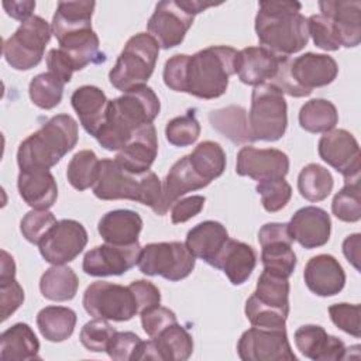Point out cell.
Segmentation results:
<instances>
[{
	"mask_svg": "<svg viewBox=\"0 0 361 361\" xmlns=\"http://www.w3.org/2000/svg\"><path fill=\"white\" fill-rule=\"evenodd\" d=\"M161 103L152 87L141 85L107 103L106 118L94 138L107 151H120L134 131L151 124L159 114Z\"/></svg>",
	"mask_w": 361,
	"mask_h": 361,
	"instance_id": "1",
	"label": "cell"
},
{
	"mask_svg": "<svg viewBox=\"0 0 361 361\" xmlns=\"http://www.w3.org/2000/svg\"><path fill=\"white\" fill-rule=\"evenodd\" d=\"M299 1H259L255 32L261 47L279 56L302 51L309 41L307 18Z\"/></svg>",
	"mask_w": 361,
	"mask_h": 361,
	"instance_id": "2",
	"label": "cell"
},
{
	"mask_svg": "<svg viewBox=\"0 0 361 361\" xmlns=\"http://www.w3.org/2000/svg\"><path fill=\"white\" fill-rule=\"evenodd\" d=\"M237 52L233 47L212 45L185 55L180 92L204 100L224 94L230 76L235 73Z\"/></svg>",
	"mask_w": 361,
	"mask_h": 361,
	"instance_id": "3",
	"label": "cell"
},
{
	"mask_svg": "<svg viewBox=\"0 0 361 361\" xmlns=\"http://www.w3.org/2000/svg\"><path fill=\"white\" fill-rule=\"evenodd\" d=\"M78 138V123L72 116H52L18 145L17 164L20 171H49L73 149Z\"/></svg>",
	"mask_w": 361,
	"mask_h": 361,
	"instance_id": "4",
	"label": "cell"
},
{
	"mask_svg": "<svg viewBox=\"0 0 361 361\" xmlns=\"http://www.w3.org/2000/svg\"><path fill=\"white\" fill-rule=\"evenodd\" d=\"M288 278L262 271L257 288L245 302V316L251 326L262 329H285L289 314Z\"/></svg>",
	"mask_w": 361,
	"mask_h": 361,
	"instance_id": "5",
	"label": "cell"
},
{
	"mask_svg": "<svg viewBox=\"0 0 361 361\" xmlns=\"http://www.w3.org/2000/svg\"><path fill=\"white\" fill-rule=\"evenodd\" d=\"M159 54L158 42L147 32H138L128 38L120 52L116 65L109 72L113 87L127 92L133 87L147 85Z\"/></svg>",
	"mask_w": 361,
	"mask_h": 361,
	"instance_id": "6",
	"label": "cell"
},
{
	"mask_svg": "<svg viewBox=\"0 0 361 361\" xmlns=\"http://www.w3.org/2000/svg\"><path fill=\"white\" fill-rule=\"evenodd\" d=\"M288 127V106L283 93L265 82L254 86L248 111V128L254 141H278Z\"/></svg>",
	"mask_w": 361,
	"mask_h": 361,
	"instance_id": "7",
	"label": "cell"
},
{
	"mask_svg": "<svg viewBox=\"0 0 361 361\" xmlns=\"http://www.w3.org/2000/svg\"><path fill=\"white\" fill-rule=\"evenodd\" d=\"M51 24L39 16H31L20 24L3 44L6 62L16 71H28L37 66L51 39Z\"/></svg>",
	"mask_w": 361,
	"mask_h": 361,
	"instance_id": "8",
	"label": "cell"
},
{
	"mask_svg": "<svg viewBox=\"0 0 361 361\" xmlns=\"http://www.w3.org/2000/svg\"><path fill=\"white\" fill-rule=\"evenodd\" d=\"M195 261L193 254L183 243L161 241L141 247L137 265L144 275L178 282L192 274Z\"/></svg>",
	"mask_w": 361,
	"mask_h": 361,
	"instance_id": "9",
	"label": "cell"
},
{
	"mask_svg": "<svg viewBox=\"0 0 361 361\" xmlns=\"http://www.w3.org/2000/svg\"><path fill=\"white\" fill-rule=\"evenodd\" d=\"M82 305L90 316L113 322H127L138 313L131 289L106 281L90 283L85 289Z\"/></svg>",
	"mask_w": 361,
	"mask_h": 361,
	"instance_id": "10",
	"label": "cell"
},
{
	"mask_svg": "<svg viewBox=\"0 0 361 361\" xmlns=\"http://www.w3.org/2000/svg\"><path fill=\"white\" fill-rule=\"evenodd\" d=\"M237 354L243 361H296L286 329L251 327L238 343Z\"/></svg>",
	"mask_w": 361,
	"mask_h": 361,
	"instance_id": "11",
	"label": "cell"
},
{
	"mask_svg": "<svg viewBox=\"0 0 361 361\" xmlns=\"http://www.w3.org/2000/svg\"><path fill=\"white\" fill-rule=\"evenodd\" d=\"M261 262L264 269L289 278L296 267V254L292 248L293 238L288 223H267L258 231Z\"/></svg>",
	"mask_w": 361,
	"mask_h": 361,
	"instance_id": "12",
	"label": "cell"
},
{
	"mask_svg": "<svg viewBox=\"0 0 361 361\" xmlns=\"http://www.w3.org/2000/svg\"><path fill=\"white\" fill-rule=\"evenodd\" d=\"M87 244V231L82 223L72 219L58 220L39 241V254L52 265L73 261Z\"/></svg>",
	"mask_w": 361,
	"mask_h": 361,
	"instance_id": "13",
	"label": "cell"
},
{
	"mask_svg": "<svg viewBox=\"0 0 361 361\" xmlns=\"http://www.w3.org/2000/svg\"><path fill=\"white\" fill-rule=\"evenodd\" d=\"M317 152L327 165L343 175L344 180L360 179V145L350 131L333 128L324 133L319 140Z\"/></svg>",
	"mask_w": 361,
	"mask_h": 361,
	"instance_id": "14",
	"label": "cell"
},
{
	"mask_svg": "<svg viewBox=\"0 0 361 361\" xmlns=\"http://www.w3.org/2000/svg\"><path fill=\"white\" fill-rule=\"evenodd\" d=\"M193 20L195 16H192L179 0H164L155 6L147 23V30L158 42L159 48L169 49L180 45Z\"/></svg>",
	"mask_w": 361,
	"mask_h": 361,
	"instance_id": "15",
	"label": "cell"
},
{
	"mask_svg": "<svg viewBox=\"0 0 361 361\" xmlns=\"http://www.w3.org/2000/svg\"><path fill=\"white\" fill-rule=\"evenodd\" d=\"M93 195L100 200H133L141 203L142 175H134L123 169L114 159L100 161L99 176L92 186Z\"/></svg>",
	"mask_w": 361,
	"mask_h": 361,
	"instance_id": "16",
	"label": "cell"
},
{
	"mask_svg": "<svg viewBox=\"0 0 361 361\" xmlns=\"http://www.w3.org/2000/svg\"><path fill=\"white\" fill-rule=\"evenodd\" d=\"M141 252L140 243L131 245L102 244L89 250L82 262V269L90 276L123 275L131 269Z\"/></svg>",
	"mask_w": 361,
	"mask_h": 361,
	"instance_id": "17",
	"label": "cell"
},
{
	"mask_svg": "<svg viewBox=\"0 0 361 361\" xmlns=\"http://www.w3.org/2000/svg\"><path fill=\"white\" fill-rule=\"evenodd\" d=\"M235 172L240 176H248L257 182L285 178L289 172V158L276 148L245 145L237 152Z\"/></svg>",
	"mask_w": 361,
	"mask_h": 361,
	"instance_id": "18",
	"label": "cell"
},
{
	"mask_svg": "<svg viewBox=\"0 0 361 361\" xmlns=\"http://www.w3.org/2000/svg\"><path fill=\"white\" fill-rule=\"evenodd\" d=\"M193 353V338L189 331L175 323L148 341H141L134 361H186Z\"/></svg>",
	"mask_w": 361,
	"mask_h": 361,
	"instance_id": "19",
	"label": "cell"
},
{
	"mask_svg": "<svg viewBox=\"0 0 361 361\" xmlns=\"http://www.w3.org/2000/svg\"><path fill=\"white\" fill-rule=\"evenodd\" d=\"M338 66L334 58L326 54L306 52L290 59L289 75L293 83L309 96L314 87L327 86L337 78Z\"/></svg>",
	"mask_w": 361,
	"mask_h": 361,
	"instance_id": "20",
	"label": "cell"
},
{
	"mask_svg": "<svg viewBox=\"0 0 361 361\" xmlns=\"http://www.w3.org/2000/svg\"><path fill=\"white\" fill-rule=\"evenodd\" d=\"M54 35L59 44V49L68 55L75 71H82L87 65H97L106 61L104 52L100 51L99 37L92 25L63 30Z\"/></svg>",
	"mask_w": 361,
	"mask_h": 361,
	"instance_id": "21",
	"label": "cell"
},
{
	"mask_svg": "<svg viewBox=\"0 0 361 361\" xmlns=\"http://www.w3.org/2000/svg\"><path fill=\"white\" fill-rule=\"evenodd\" d=\"M158 154V138L154 124L137 128L128 142L117 151L114 161L127 172L142 175L149 171Z\"/></svg>",
	"mask_w": 361,
	"mask_h": 361,
	"instance_id": "22",
	"label": "cell"
},
{
	"mask_svg": "<svg viewBox=\"0 0 361 361\" xmlns=\"http://www.w3.org/2000/svg\"><path fill=\"white\" fill-rule=\"evenodd\" d=\"M288 226L293 241H298L306 250L323 247L330 240L331 220L322 207L305 206L299 209Z\"/></svg>",
	"mask_w": 361,
	"mask_h": 361,
	"instance_id": "23",
	"label": "cell"
},
{
	"mask_svg": "<svg viewBox=\"0 0 361 361\" xmlns=\"http://www.w3.org/2000/svg\"><path fill=\"white\" fill-rule=\"evenodd\" d=\"M295 344L302 355L313 361L345 360L347 347L336 336L327 334L319 324H305L295 331Z\"/></svg>",
	"mask_w": 361,
	"mask_h": 361,
	"instance_id": "24",
	"label": "cell"
},
{
	"mask_svg": "<svg viewBox=\"0 0 361 361\" xmlns=\"http://www.w3.org/2000/svg\"><path fill=\"white\" fill-rule=\"evenodd\" d=\"M303 279L312 293L327 298L343 290L345 285V272L333 255L319 254L306 262Z\"/></svg>",
	"mask_w": 361,
	"mask_h": 361,
	"instance_id": "25",
	"label": "cell"
},
{
	"mask_svg": "<svg viewBox=\"0 0 361 361\" xmlns=\"http://www.w3.org/2000/svg\"><path fill=\"white\" fill-rule=\"evenodd\" d=\"M320 14L327 17L341 41V47L354 48L361 42V1L324 0L319 1Z\"/></svg>",
	"mask_w": 361,
	"mask_h": 361,
	"instance_id": "26",
	"label": "cell"
},
{
	"mask_svg": "<svg viewBox=\"0 0 361 361\" xmlns=\"http://www.w3.org/2000/svg\"><path fill=\"white\" fill-rule=\"evenodd\" d=\"M282 58L261 45L247 47L237 52L235 73L243 83L250 86L271 82L279 69Z\"/></svg>",
	"mask_w": 361,
	"mask_h": 361,
	"instance_id": "27",
	"label": "cell"
},
{
	"mask_svg": "<svg viewBox=\"0 0 361 361\" xmlns=\"http://www.w3.org/2000/svg\"><path fill=\"white\" fill-rule=\"evenodd\" d=\"M210 265L220 269L233 285H243L257 265V254L247 243L228 238Z\"/></svg>",
	"mask_w": 361,
	"mask_h": 361,
	"instance_id": "28",
	"label": "cell"
},
{
	"mask_svg": "<svg viewBox=\"0 0 361 361\" xmlns=\"http://www.w3.org/2000/svg\"><path fill=\"white\" fill-rule=\"evenodd\" d=\"M17 188L21 199L37 210H48L58 197L56 180L48 169L20 171Z\"/></svg>",
	"mask_w": 361,
	"mask_h": 361,
	"instance_id": "29",
	"label": "cell"
},
{
	"mask_svg": "<svg viewBox=\"0 0 361 361\" xmlns=\"http://www.w3.org/2000/svg\"><path fill=\"white\" fill-rule=\"evenodd\" d=\"M142 228L141 216L128 209L110 210L102 216L97 224L100 237L114 245H131L138 243V235Z\"/></svg>",
	"mask_w": 361,
	"mask_h": 361,
	"instance_id": "30",
	"label": "cell"
},
{
	"mask_svg": "<svg viewBox=\"0 0 361 361\" xmlns=\"http://www.w3.org/2000/svg\"><path fill=\"white\" fill-rule=\"evenodd\" d=\"M193 168L189 155L178 159L166 173L162 182V207L166 213L168 209L188 192L203 189L209 185Z\"/></svg>",
	"mask_w": 361,
	"mask_h": 361,
	"instance_id": "31",
	"label": "cell"
},
{
	"mask_svg": "<svg viewBox=\"0 0 361 361\" xmlns=\"http://www.w3.org/2000/svg\"><path fill=\"white\" fill-rule=\"evenodd\" d=\"M109 99L104 92L93 85L78 87L71 96V104L76 111L79 121L92 137L97 134L106 118Z\"/></svg>",
	"mask_w": 361,
	"mask_h": 361,
	"instance_id": "32",
	"label": "cell"
},
{
	"mask_svg": "<svg viewBox=\"0 0 361 361\" xmlns=\"http://www.w3.org/2000/svg\"><path fill=\"white\" fill-rule=\"evenodd\" d=\"M227 240L228 233L220 221L206 220L188 231L185 245L195 258H200L210 265Z\"/></svg>",
	"mask_w": 361,
	"mask_h": 361,
	"instance_id": "33",
	"label": "cell"
},
{
	"mask_svg": "<svg viewBox=\"0 0 361 361\" xmlns=\"http://www.w3.org/2000/svg\"><path fill=\"white\" fill-rule=\"evenodd\" d=\"M39 341L27 323H16L0 336V358L3 361L41 360Z\"/></svg>",
	"mask_w": 361,
	"mask_h": 361,
	"instance_id": "34",
	"label": "cell"
},
{
	"mask_svg": "<svg viewBox=\"0 0 361 361\" xmlns=\"http://www.w3.org/2000/svg\"><path fill=\"white\" fill-rule=\"evenodd\" d=\"M76 313L65 306H47L37 314V327L42 337L52 343H61L73 334Z\"/></svg>",
	"mask_w": 361,
	"mask_h": 361,
	"instance_id": "35",
	"label": "cell"
},
{
	"mask_svg": "<svg viewBox=\"0 0 361 361\" xmlns=\"http://www.w3.org/2000/svg\"><path fill=\"white\" fill-rule=\"evenodd\" d=\"M212 127L234 144L252 142L248 128V116L241 106H227L210 111Z\"/></svg>",
	"mask_w": 361,
	"mask_h": 361,
	"instance_id": "36",
	"label": "cell"
},
{
	"mask_svg": "<svg viewBox=\"0 0 361 361\" xmlns=\"http://www.w3.org/2000/svg\"><path fill=\"white\" fill-rule=\"evenodd\" d=\"M79 279L75 271L66 265L49 267L39 279L42 296L54 302H66L76 296Z\"/></svg>",
	"mask_w": 361,
	"mask_h": 361,
	"instance_id": "37",
	"label": "cell"
},
{
	"mask_svg": "<svg viewBox=\"0 0 361 361\" xmlns=\"http://www.w3.org/2000/svg\"><path fill=\"white\" fill-rule=\"evenodd\" d=\"M338 123L336 106L326 99H312L299 111V124L309 133H327Z\"/></svg>",
	"mask_w": 361,
	"mask_h": 361,
	"instance_id": "38",
	"label": "cell"
},
{
	"mask_svg": "<svg viewBox=\"0 0 361 361\" xmlns=\"http://www.w3.org/2000/svg\"><path fill=\"white\" fill-rule=\"evenodd\" d=\"M334 180L330 171L319 164H307L298 176V190L309 202H322L333 190Z\"/></svg>",
	"mask_w": 361,
	"mask_h": 361,
	"instance_id": "39",
	"label": "cell"
},
{
	"mask_svg": "<svg viewBox=\"0 0 361 361\" xmlns=\"http://www.w3.org/2000/svg\"><path fill=\"white\" fill-rule=\"evenodd\" d=\"M190 162L197 173L207 182L223 175L226 169V152L219 142L202 141L189 154Z\"/></svg>",
	"mask_w": 361,
	"mask_h": 361,
	"instance_id": "40",
	"label": "cell"
},
{
	"mask_svg": "<svg viewBox=\"0 0 361 361\" xmlns=\"http://www.w3.org/2000/svg\"><path fill=\"white\" fill-rule=\"evenodd\" d=\"M94 7V1H59L51 23L52 34L82 25H92Z\"/></svg>",
	"mask_w": 361,
	"mask_h": 361,
	"instance_id": "41",
	"label": "cell"
},
{
	"mask_svg": "<svg viewBox=\"0 0 361 361\" xmlns=\"http://www.w3.org/2000/svg\"><path fill=\"white\" fill-rule=\"evenodd\" d=\"M100 169V159L92 149L76 152L68 164L66 178L76 190H86L93 186Z\"/></svg>",
	"mask_w": 361,
	"mask_h": 361,
	"instance_id": "42",
	"label": "cell"
},
{
	"mask_svg": "<svg viewBox=\"0 0 361 361\" xmlns=\"http://www.w3.org/2000/svg\"><path fill=\"white\" fill-rule=\"evenodd\" d=\"M63 87L65 82H62L58 76L51 72H44L31 79L28 94L37 107L51 110L61 103Z\"/></svg>",
	"mask_w": 361,
	"mask_h": 361,
	"instance_id": "43",
	"label": "cell"
},
{
	"mask_svg": "<svg viewBox=\"0 0 361 361\" xmlns=\"http://www.w3.org/2000/svg\"><path fill=\"white\" fill-rule=\"evenodd\" d=\"M331 213L345 223H355L361 219L360 179L344 180V186L333 197Z\"/></svg>",
	"mask_w": 361,
	"mask_h": 361,
	"instance_id": "44",
	"label": "cell"
},
{
	"mask_svg": "<svg viewBox=\"0 0 361 361\" xmlns=\"http://www.w3.org/2000/svg\"><path fill=\"white\" fill-rule=\"evenodd\" d=\"M200 135V124L195 116V110H188L186 114L173 117L166 123L165 137L173 147H188L196 142Z\"/></svg>",
	"mask_w": 361,
	"mask_h": 361,
	"instance_id": "45",
	"label": "cell"
},
{
	"mask_svg": "<svg viewBox=\"0 0 361 361\" xmlns=\"http://www.w3.org/2000/svg\"><path fill=\"white\" fill-rule=\"evenodd\" d=\"M255 190L261 196L262 207L269 213L282 210L292 197V188L285 178L258 182Z\"/></svg>",
	"mask_w": 361,
	"mask_h": 361,
	"instance_id": "46",
	"label": "cell"
},
{
	"mask_svg": "<svg viewBox=\"0 0 361 361\" xmlns=\"http://www.w3.org/2000/svg\"><path fill=\"white\" fill-rule=\"evenodd\" d=\"M116 331L117 330L106 319L94 317L82 327L79 338L86 350L102 353L107 351V347Z\"/></svg>",
	"mask_w": 361,
	"mask_h": 361,
	"instance_id": "47",
	"label": "cell"
},
{
	"mask_svg": "<svg viewBox=\"0 0 361 361\" xmlns=\"http://www.w3.org/2000/svg\"><path fill=\"white\" fill-rule=\"evenodd\" d=\"M307 31L317 48L323 51H337L341 48L340 37L327 17L322 14L310 16L307 18Z\"/></svg>",
	"mask_w": 361,
	"mask_h": 361,
	"instance_id": "48",
	"label": "cell"
},
{
	"mask_svg": "<svg viewBox=\"0 0 361 361\" xmlns=\"http://www.w3.org/2000/svg\"><path fill=\"white\" fill-rule=\"evenodd\" d=\"M55 223L56 219L49 210L32 209L21 219L20 231L28 243L38 245L42 237L51 230Z\"/></svg>",
	"mask_w": 361,
	"mask_h": 361,
	"instance_id": "49",
	"label": "cell"
},
{
	"mask_svg": "<svg viewBox=\"0 0 361 361\" xmlns=\"http://www.w3.org/2000/svg\"><path fill=\"white\" fill-rule=\"evenodd\" d=\"M360 312L361 307L358 303H336L329 307V314L334 326L357 338L361 336Z\"/></svg>",
	"mask_w": 361,
	"mask_h": 361,
	"instance_id": "50",
	"label": "cell"
},
{
	"mask_svg": "<svg viewBox=\"0 0 361 361\" xmlns=\"http://www.w3.org/2000/svg\"><path fill=\"white\" fill-rule=\"evenodd\" d=\"M141 314V326L148 337L158 336L166 327L178 323L176 314L165 307V306H154L140 313Z\"/></svg>",
	"mask_w": 361,
	"mask_h": 361,
	"instance_id": "51",
	"label": "cell"
},
{
	"mask_svg": "<svg viewBox=\"0 0 361 361\" xmlns=\"http://www.w3.org/2000/svg\"><path fill=\"white\" fill-rule=\"evenodd\" d=\"M141 341L133 331H116L106 353L116 361H134Z\"/></svg>",
	"mask_w": 361,
	"mask_h": 361,
	"instance_id": "52",
	"label": "cell"
},
{
	"mask_svg": "<svg viewBox=\"0 0 361 361\" xmlns=\"http://www.w3.org/2000/svg\"><path fill=\"white\" fill-rule=\"evenodd\" d=\"M24 302V290L13 278H0V305H1V322L7 320Z\"/></svg>",
	"mask_w": 361,
	"mask_h": 361,
	"instance_id": "53",
	"label": "cell"
},
{
	"mask_svg": "<svg viewBox=\"0 0 361 361\" xmlns=\"http://www.w3.org/2000/svg\"><path fill=\"white\" fill-rule=\"evenodd\" d=\"M206 197L200 195H193L188 196L185 199H178L172 206H171V221L173 224L185 223L190 220L192 217L197 216L203 206H204Z\"/></svg>",
	"mask_w": 361,
	"mask_h": 361,
	"instance_id": "54",
	"label": "cell"
},
{
	"mask_svg": "<svg viewBox=\"0 0 361 361\" xmlns=\"http://www.w3.org/2000/svg\"><path fill=\"white\" fill-rule=\"evenodd\" d=\"M128 288L134 293V298L137 300L138 313L151 309L154 306H158L161 303V292L159 289L149 281L145 279H137L133 281Z\"/></svg>",
	"mask_w": 361,
	"mask_h": 361,
	"instance_id": "55",
	"label": "cell"
},
{
	"mask_svg": "<svg viewBox=\"0 0 361 361\" xmlns=\"http://www.w3.org/2000/svg\"><path fill=\"white\" fill-rule=\"evenodd\" d=\"M47 66H48V72L54 73L55 76H58L62 82L69 83L72 79V75L75 72V68L71 62V59L68 58V55L59 49V48H52L48 51L47 54Z\"/></svg>",
	"mask_w": 361,
	"mask_h": 361,
	"instance_id": "56",
	"label": "cell"
},
{
	"mask_svg": "<svg viewBox=\"0 0 361 361\" xmlns=\"http://www.w3.org/2000/svg\"><path fill=\"white\" fill-rule=\"evenodd\" d=\"M3 8L11 18L23 23L32 16V11L35 8V1H31V0L3 1Z\"/></svg>",
	"mask_w": 361,
	"mask_h": 361,
	"instance_id": "57",
	"label": "cell"
},
{
	"mask_svg": "<svg viewBox=\"0 0 361 361\" xmlns=\"http://www.w3.org/2000/svg\"><path fill=\"white\" fill-rule=\"evenodd\" d=\"M361 234L355 233L343 241V254L347 258V261L357 269L360 271V255H361Z\"/></svg>",
	"mask_w": 361,
	"mask_h": 361,
	"instance_id": "58",
	"label": "cell"
},
{
	"mask_svg": "<svg viewBox=\"0 0 361 361\" xmlns=\"http://www.w3.org/2000/svg\"><path fill=\"white\" fill-rule=\"evenodd\" d=\"M180 4L192 14V16H196L202 11H204L206 8L209 7H213V6H219L220 3H214V1H202V0H179Z\"/></svg>",
	"mask_w": 361,
	"mask_h": 361,
	"instance_id": "59",
	"label": "cell"
},
{
	"mask_svg": "<svg viewBox=\"0 0 361 361\" xmlns=\"http://www.w3.org/2000/svg\"><path fill=\"white\" fill-rule=\"evenodd\" d=\"M13 276H16V262L6 250H1L0 278H13Z\"/></svg>",
	"mask_w": 361,
	"mask_h": 361,
	"instance_id": "60",
	"label": "cell"
}]
</instances>
